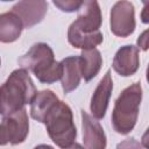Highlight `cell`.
<instances>
[{
  "label": "cell",
  "instance_id": "obj_1",
  "mask_svg": "<svg viewBox=\"0 0 149 149\" xmlns=\"http://www.w3.org/2000/svg\"><path fill=\"white\" fill-rule=\"evenodd\" d=\"M36 94L34 83L23 68L14 70L0 86V114L8 115L30 104Z\"/></svg>",
  "mask_w": 149,
  "mask_h": 149
},
{
  "label": "cell",
  "instance_id": "obj_2",
  "mask_svg": "<svg viewBox=\"0 0 149 149\" xmlns=\"http://www.w3.org/2000/svg\"><path fill=\"white\" fill-rule=\"evenodd\" d=\"M19 64L23 69L30 70L36 78L44 84H52L61 79L62 76L61 62L55 61L52 49L45 43L34 44L29 51L19 59Z\"/></svg>",
  "mask_w": 149,
  "mask_h": 149
},
{
  "label": "cell",
  "instance_id": "obj_3",
  "mask_svg": "<svg viewBox=\"0 0 149 149\" xmlns=\"http://www.w3.org/2000/svg\"><path fill=\"white\" fill-rule=\"evenodd\" d=\"M48 135L61 148H71L74 144L77 130L73 123L72 111L64 101L58 100L43 119Z\"/></svg>",
  "mask_w": 149,
  "mask_h": 149
},
{
  "label": "cell",
  "instance_id": "obj_4",
  "mask_svg": "<svg viewBox=\"0 0 149 149\" xmlns=\"http://www.w3.org/2000/svg\"><path fill=\"white\" fill-rule=\"evenodd\" d=\"M141 100L142 87L140 83H134L121 92L112 113V125L116 133L125 135L133 130L137 121Z\"/></svg>",
  "mask_w": 149,
  "mask_h": 149
},
{
  "label": "cell",
  "instance_id": "obj_5",
  "mask_svg": "<svg viewBox=\"0 0 149 149\" xmlns=\"http://www.w3.org/2000/svg\"><path fill=\"white\" fill-rule=\"evenodd\" d=\"M29 132L27 111L21 108L8 115H3L0 121V144L22 143Z\"/></svg>",
  "mask_w": 149,
  "mask_h": 149
},
{
  "label": "cell",
  "instance_id": "obj_6",
  "mask_svg": "<svg viewBox=\"0 0 149 149\" xmlns=\"http://www.w3.org/2000/svg\"><path fill=\"white\" fill-rule=\"evenodd\" d=\"M134 6L128 0H119L111 10V30L120 37L129 36L135 29Z\"/></svg>",
  "mask_w": 149,
  "mask_h": 149
},
{
  "label": "cell",
  "instance_id": "obj_7",
  "mask_svg": "<svg viewBox=\"0 0 149 149\" xmlns=\"http://www.w3.org/2000/svg\"><path fill=\"white\" fill-rule=\"evenodd\" d=\"M47 10V0H21L12 8V12L21 19L24 28H30L40 23L44 19Z\"/></svg>",
  "mask_w": 149,
  "mask_h": 149
},
{
  "label": "cell",
  "instance_id": "obj_8",
  "mask_svg": "<svg viewBox=\"0 0 149 149\" xmlns=\"http://www.w3.org/2000/svg\"><path fill=\"white\" fill-rule=\"evenodd\" d=\"M81 120L84 147L87 149H104L106 147V136L99 121L85 111H81Z\"/></svg>",
  "mask_w": 149,
  "mask_h": 149
},
{
  "label": "cell",
  "instance_id": "obj_9",
  "mask_svg": "<svg viewBox=\"0 0 149 149\" xmlns=\"http://www.w3.org/2000/svg\"><path fill=\"white\" fill-rule=\"evenodd\" d=\"M112 90H113V80L111 77V71L108 70L104 76V78L98 84L91 98L90 109L95 119H102L105 116Z\"/></svg>",
  "mask_w": 149,
  "mask_h": 149
},
{
  "label": "cell",
  "instance_id": "obj_10",
  "mask_svg": "<svg viewBox=\"0 0 149 149\" xmlns=\"http://www.w3.org/2000/svg\"><path fill=\"white\" fill-rule=\"evenodd\" d=\"M140 65L139 49L135 45L121 47L113 59V69L120 76L128 77L134 74Z\"/></svg>",
  "mask_w": 149,
  "mask_h": 149
},
{
  "label": "cell",
  "instance_id": "obj_11",
  "mask_svg": "<svg viewBox=\"0 0 149 149\" xmlns=\"http://www.w3.org/2000/svg\"><path fill=\"white\" fill-rule=\"evenodd\" d=\"M77 20L73 22L83 31H94L99 30L101 24V12L97 0H85Z\"/></svg>",
  "mask_w": 149,
  "mask_h": 149
},
{
  "label": "cell",
  "instance_id": "obj_12",
  "mask_svg": "<svg viewBox=\"0 0 149 149\" xmlns=\"http://www.w3.org/2000/svg\"><path fill=\"white\" fill-rule=\"evenodd\" d=\"M68 40L71 45L79 49H92L102 42V34L99 30L83 31L73 22L68 30Z\"/></svg>",
  "mask_w": 149,
  "mask_h": 149
},
{
  "label": "cell",
  "instance_id": "obj_13",
  "mask_svg": "<svg viewBox=\"0 0 149 149\" xmlns=\"http://www.w3.org/2000/svg\"><path fill=\"white\" fill-rule=\"evenodd\" d=\"M62 65V87L65 93H70L76 90L80 83V70H79V57L70 56L61 62Z\"/></svg>",
  "mask_w": 149,
  "mask_h": 149
},
{
  "label": "cell",
  "instance_id": "obj_14",
  "mask_svg": "<svg viewBox=\"0 0 149 149\" xmlns=\"http://www.w3.org/2000/svg\"><path fill=\"white\" fill-rule=\"evenodd\" d=\"M22 28L21 19L14 12L0 14V42L10 43L16 41L21 35Z\"/></svg>",
  "mask_w": 149,
  "mask_h": 149
},
{
  "label": "cell",
  "instance_id": "obj_15",
  "mask_svg": "<svg viewBox=\"0 0 149 149\" xmlns=\"http://www.w3.org/2000/svg\"><path fill=\"white\" fill-rule=\"evenodd\" d=\"M101 65L102 58L99 50H97L95 48L83 50L81 55L79 56V70L85 81H90L91 79H93L98 74Z\"/></svg>",
  "mask_w": 149,
  "mask_h": 149
},
{
  "label": "cell",
  "instance_id": "obj_16",
  "mask_svg": "<svg viewBox=\"0 0 149 149\" xmlns=\"http://www.w3.org/2000/svg\"><path fill=\"white\" fill-rule=\"evenodd\" d=\"M57 101H58L57 95L50 90H43L41 92H37L30 102L31 104V107H30L31 118L38 122H43L45 114Z\"/></svg>",
  "mask_w": 149,
  "mask_h": 149
},
{
  "label": "cell",
  "instance_id": "obj_17",
  "mask_svg": "<svg viewBox=\"0 0 149 149\" xmlns=\"http://www.w3.org/2000/svg\"><path fill=\"white\" fill-rule=\"evenodd\" d=\"M52 2L62 12L72 13L78 10L81 7V5L84 3V0H52Z\"/></svg>",
  "mask_w": 149,
  "mask_h": 149
},
{
  "label": "cell",
  "instance_id": "obj_18",
  "mask_svg": "<svg viewBox=\"0 0 149 149\" xmlns=\"http://www.w3.org/2000/svg\"><path fill=\"white\" fill-rule=\"evenodd\" d=\"M147 35H148V31L146 30V31L142 33V35L137 40L139 47H141V49H143V50H147L148 49V37H147Z\"/></svg>",
  "mask_w": 149,
  "mask_h": 149
},
{
  "label": "cell",
  "instance_id": "obj_19",
  "mask_svg": "<svg viewBox=\"0 0 149 149\" xmlns=\"http://www.w3.org/2000/svg\"><path fill=\"white\" fill-rule=\"evenodd\" d=\"M143 2H144V5H147V2H148V0H142Z\"/></svg>",
  "mask_w": 149,
  "mask_h": 149
},
{
  "label": "cell",
  "instance_id": "obj_20",
  "mask_svg": "<svg viewBox=\"0 0 149 149\" xmlns=\"http://www.w3.org/2000/svg\"><path fill=\"white\" fill-rule=\"evenodd\" d=\"M1 1H13V0H1Z\"/></svg>",
  "mask_w": 149,
  "mask_h": 149
},
{
  "label": "cell",
  "instance_id": "obj_21",
  "mask_svg": "<svg viewBox=\"0 0 149 149\" xmlns=\"http://www.w3.org/2000/svg\"><path fill=\"white\" fill-rule=\"evenodd\" d=\"M0 64H1V61H0Z\"/></svg>",
  "mask_w": 149,
  "mask_h": 149
}]
</instances>
